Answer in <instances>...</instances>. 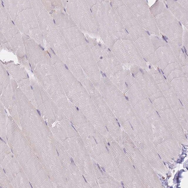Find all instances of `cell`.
Returning <instances> with one entry per match:
<instances>
[{
  "label": "cell",
  "mask_w": 188,
  "mask_h": 188,
  "mask_svg": "<svg viewBox=\"0 0 188 188\" xmlns=\"http://www.w3.org/2000/svg\"><path fill=\"white\" fill-rule=\"evenodd\" d=\"M78 132L93 159L103 167H114L115 162L106 138L74 105L71 107Z\"/></svg>",
  "instance_id": "obj_1"
},
{
  "label": "cell",
  "mask_w": 188,
  "mask_h": 188,
  "mask_svg": "<svg viewBox=\"0 0 188 188\" xmlns=\"http://www.w3.org/2000/svg\"><path fill=\"white\" fill-rule=\"evenodd\" d=\"M92 13L100 37L110 50L132 39L110 2L99 4L93 9Z\"/></svg>",
  "instance_id": "obj_2"
},
{
  "label": "cell",
  "mask_w": 188,
  "mask_h": 188,
  "mask_svg": "<svg viewBox=\"0 0 188 188\" xmlns=\"http://www.w3.org/2000/svg\"><path fill=\"white\" fill-rule=\"evenodd\" d=\"M57 26L74 56L86 73L98 67L86 36L68 14L61 18Z\"/></svg>",
  "instance_id": "obj_3"
},
{
  "label": "cell",
  "mask_w": 188,
  "mask_h": 188,
  "mask_svg": "<svg viewBox=\"0 0 188 188\" xmlns=\"http://www.w3.org/2000/svg\"><path fill=\"white\" fill-rule=\"evenodd\" d=\"M86 37L100 71L123 92L125 82L120 62L105 44L88 35Z\"/></svg>",
  "instance_id": "obj_4"
},
{
  "label": "cell",
  "mask_w": 188,
  "mask_h": 188,
  "mask_svg": "<svg viewBox=\"0 0 188 188\" xmlns=\"http://www.w3.org/2000/svg\"><path fill=\"white\" fill-rule=\"evenodd\" d=\"M65 11L83 32L93 38L100 37L97 28L87 1H62Z\"/></svg>",
  "instance_id": "obj_5"
},
{
  "label": "cell",
  "mask_w": 188,
  "mask_h": 188,
  "mask_svg": "<svg viewBox=\"0 0 188 188\" xmlns=\"http://www.w3.org/2000/svg\"><path fill=\"white\" fill-rule=\"evenodd\" d=\"M66 97L93 123L101 117L86 89L79 81L71 80L64 89Z\"/></svg>",
  "instance_id": "obj_6"
},
{
  "label": "cell",
  "mask_w": 188,
  "mask_h": 188,
  "mask_svg": "<svg viewBox=\"0 0 188 188\" xmlns=\"http://www.w3.org/2000/svg\"><path fill=\"white\" fill-rule=\"evenodd\" d=\"M128 101L147 132L152 130V126L157 128L163 123L162 119L155 107L149 102L144 91L134 92Z\"/></svg>",
  "instance_id": "obj_7"
},
{
  "label": "cell",
  "mask_w": 188,
  "mask_h": 188,
  "mask_svg": "<svg viewBox=\"0 0 188 188\" xmlns=\"http://www.w3.org/2000/svg\"><path fill=\"white\" fill-rule=\"evenodd\" d=\"M121 180L127 187H142L140 178L125 154L121 146L110 135L106 138Z\"/></svg>",
  "instance_id": "obj_8"
},
{
  "label": "cell",
  "mask_w": 188,
  "mask_h": 188,
  "mask_svg": "<svg viewBox=\"0 0 188 188\" xmlns=\"http://www.w3.org/2000/svg\"><path fill=\"white\" fill-rule=\"evenodd\" d=\"M86 88L109 134L122 146V130L112 110L103 99L99 90L93 83L88 84Z\"/></svg>",
  "instance_id": "obj_9"
},
{
  "label": "cell",
  "mask_w": 188,
  "mask_h": 188,
  "mask_svg": "<svg viewBox=\"0 0 188 188\" xmlns=\"http://www.w3.org/2000/svg\"><path fill=\"white\" fill-rule=\"evenodd\" d=\"M0 92L1 102L17 124H19V120L11 79L7 71L3 65L1 66Z\"/></svg>",
  "instance_id": "obj_10"
},
{
  "label": "cell",
  "mask_w": 188,
  "mask_h": 188,
  "mask_svg": "<svg viewBox=\"0 0 188 188\" xmlns=\"http://www.w3.org/2000/svg\"><path fill=\"white\" fill-rule=\"evenodd\" d=\"M139 24L150 30L151 15L145 1H123Z\"/></svg>",
  "instance_id": "obj_11"
},
{
  "label": "cell",
  "mask_w": 188,
  "mask_h": 188,
  "mask_svg": "<svg viewBox=\"0 0 188 188\" xmlns=\"http://www.w3.org/2000/svg\"><path fill=\"white\" fill-rule=\"evenodd\" d=\"M7 71L18 86L33 103L35 102L31 80L26 71L19 66H11L7 68Z\"/></svg>",
  "instance_id": "obj_12"
},
{
  "label": "cell",
  "mask_w": 188,
  "mask_h": 188,
  "mask_svg": "<svg viewBox=\"0 0 188 188\" xmlns=\"http://www.w3.org/2000/svg\"><path fill=\"white\" fill-rule=\"evenodd\" d=\"M93 164L96 179L101 187L120 188L122 187L120 182L115 179L105 170L101 169L99 166L93 160Z\"/></svg>",
  "instance_id": "obj_13"
},
{
  "label": "cell",
  "mask_w": 188,
  "mask_h": 188,
  "mask_svg": "<svg viewBox=\"0 0 188 188\" xmlns=\"http://www.w3.org/2000/svg\"><path fill=\"white\" fill-rule=\"evenodd\" d=\"M160 70H161V71L162 73V74H164V73L163 72V71L162 70H161V69Z\"/></svg>",
  "instance_id": "obj_14"
},
{
  "label": "cell",
  "mask_w": 188,
  "mask_h": 188,
  "mask_svg": "<svg viewBox=\"0 0 188 188\" xmlns=\"http://www.w3.org/2000/svg\"><path fill=\"white\" fill-rule=\"evenodd\" d=\"M158 71H159V72L160 73V69H159V68H158Z\"/></svg>",
  "instance_id": "obj_15"
},
{
  "label": "cell",
  "mask_w": 188,
  "mask_h": 188,
  "mask_svg": "<svg viewBox=\"0 0 188 188\" xmlns=\"http://www.w3.org/2000/svg\"><path fill=\"white\" fill-rule=\"evenodd\" d=\"M149 68L150 69V68H151V66H150V65L149 66Z\"/></svg>",
  "instance_id": "obj_16"
},
{
  "label": "cell",
  "mask_w": 188,
  "mask_h": 188,
  "mask_svg": "<svg viewBox=\"0 0 188 188\" xmlns=\"http://www.w3.org/2000/svg\"><path fill=\"white\" fill-rule=\"evenodd\" d=\"M164 78H165V79H166V78H165V77L164 76Z\"/></svg>",
  "instance_id": "obj_17"
}]
</instances>
